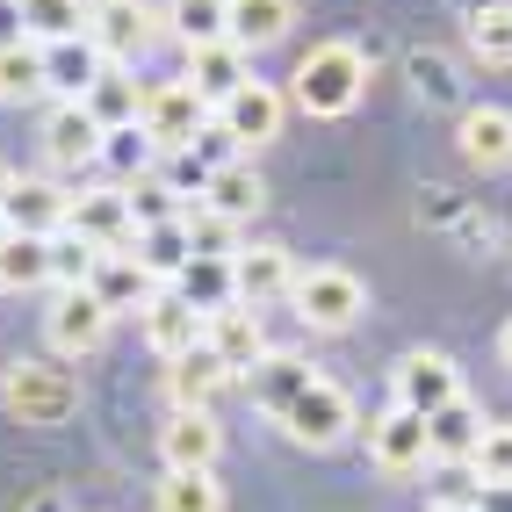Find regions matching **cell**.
<instances>
[{
	"mask_svg": "<svg viewBox=\"0 0 512 512\" xmlns=\"http://www.w3.org/2000/svg\"><path fill=\"white\" fill-rule=\"evenodd\" d=\"M361 87H368L361 44H318V51H303L296 73H289V101L303 116H347L361 101Z\"/></svg>",
	"mask_w": 512,
	"mask_h": 512,
	"instance_id": "obj_1",
	"label": "cell"
},
{
	"mask_svg": "<svg viewBox=\"0 0 512 512\" xmlns=\"http://www.w3.org/2000/svg\"><path fill=\"white\" fill-rule=\"evenodd\" d=\"M289 303H296V318L311 325V332H354L361 311H368V282L354 275V267H296V282H289Z\"/></svg>",
	"mask_w": 512,
	"mask_h": 512,
	"instance_id": "obj_2",
	"label": "cell"
},
{
	"mask_svg": "<svg viewBox=\"0 0 512 512\" xmlns=\"http://www.w3.org/2000/svg\"><path fill=\"white\" fill-rule=\"evenodd\" d=\"M0 404H8L15 426H65L80 412V383L58 361H15L0 375Z\"/></svg>",
	"mask_w": 512,
	"mask_h": 512,
	"instance_id": "obj_3",
	"label": "cell"
},
{
	"mask_svg": "<svg viewBox=\"0 0 512 512\" xmlns=\"http://www.w3.org/2000/svg\"><path fill=\"white\" fill-rule=\"evenodd\" d=\"M455 397H462V368H455V354H440V347H412L390 368V404H404V412H419V419L448 412Z\"/></svg>",
	"mask_w": 512,
	"mask_h": 512,
	"instance_id": "obj_4",
	"label": "cell"
},
{
	"mask_svg": "<svg viewBox=\"0 0 512 512\" xmlns=\"http://www.w3.org/2000/svg\"><path fill=\"white\" fill-rule=\"evenodd\" d=\"M282 123H289V94H282V87H267V80H246L231 101H217V130L231 138V152H260V145H275V138H282Z\"/></svg>",
	"mask_w": 512,
	"mask_h": 512,
	"instance_id": "obj_5",
	"label": "cell"
},
{
	"mask_svg": "<svg viewBox=\"0 0 512 512\" xmlns=\"http://www.w3.org/2000/svg\"><path fill=\"white\" fill-rule=\"evenodd\" d=\"M210 101H202L188 80H159V87H145V130H152V145L159 152H188L195 138H202V130H210Z\"/></svg>",
	"mask_w": 512,
	"mask_h": 512,
	"instance_id": "obj_6",
	"label": "cell"
},
{
	"mask_svg": "<svg viewBox=\"0 0 512 512\" xmlns=\"http://www.w3.org/2000/svg\"><path fill=\"white\" fill-rule=\"evenodd\" d=\"M109 325H116V311L94 289H58L51 311H44V339H51V354H65V361L94 354L101 339H109Z\"/></svg>",
	"mask_w": 512,
	"mask_h": 512,
	"instance_id": "obj_7",
	"label": "cell"
},
{
	"mask_svg": "<svg viewBox=\"0 0 512 512\" xmlns=\"http://www.w3.org/2000/svg\"><path fill=\"white\" fill-rule=\"evenodd\" d=\"M282 433L296 440V448H339V440L354 433V397L318 375V383H311V390H303L289 412H282Z\"/></svg>",
	"mask_w": 512,
	"mask_h": 512,
	"instance_id": "obj_8",
	"label": "cell"
},
{
	"mask_svg": "<svg viewBox=\"0 0 512 512\" xmlns=\"http://www.w3.org/2000/svg\"><path fill=\"white\" fill-rule=\"evenodd\" d=\"M159 8H145V0H94V15H87V44L109 58V65H130L152 37H159Z\"/></svg>",
	"mask_w": 512,
	"mask_h": 512,
	"instance_id": "obj_9",
	"label": "cell"
},
{
	"mask_svg": "<svg viewBox=\"0 0 512 512\" xmlns=\"http://www.w3.org/2000/svg\"><path fill=\"white\" fill-rule=\"evenodd\" d=\"M368 462L383 469V476H412V469H426V462H433L426 419H419V412H404V404L375 412V419H368Z\"/></svg>",
	"mask_w": 512,
	"mask_h": 512,
	"instance_id": "obj_10",
	"label": "cell"
},
{
	"mask_svg": "<svg viewBox=\"0 0 512 512\" xmlns=\"http://www.w3.org/2000/svg\"><path fill=\"white\" fill-rule=\"evenodd\" d=\"M138 332H145V347H152L159 361H181V354H195V347H202L210 318H202L181 289H159V296L145 303V311H138Z\"/></svg>",
	"mask_w": 512,
	"mask_h": 512,
	"instance_id": "obj_11",
	"label": "cell"
},
{
	"mask_svg": "<svg viewBox=\"0 0 512 512\" xmlns=\"http://www.w3.org/2000/svg\"><path fill=\"white\" fill-rule=\"evenodd\" d=\"M65 231H80L87 246H101V253H123L130 238H138V217H130V188H80V195H73V217H65Z\"/></svg>",
	"mask_w": 512,
	"mask_h": 512,
	"instance_id": "obj_12",
	"label": "cell"
},
{
	"mask_svg": "<svg viewBox=\"0 0 512 512\" xmlns=\"http://www.w3.org/2000/svg\"><path fill=\"white\" fill-rule=\"evenodd\" d=\"M101 138H109V130L87 116V101H51V116H44V159L58 166V174L94 166L101 159Z\"/></svg>",
	"mask_w": 512,
	"mask_h": 512,
	"instance_id": "obj_13",
	"label": "cell"
},
{
	"mask_svg": "<svg viewBox=\"0 0 512 512\" xmlns=\"http://www.w3.org/2000/svg\"><path fill=\"white\" fill-rule=\"evenodd\" d=\"M202 347H210L231 375H253V368L267 361L260 311H253V303H224V311H210V332H202Z\"/></svg>",
	"mask_w": 512,
	"mask_h": 512,
	"instance_id": "obj_14",
	"label": "cell"
},
{
	"mask_svg": "<svg viewBox=\"0 0 512 512\" xmlns=\"http://www.w3.org/2000/svg\"><path fill=\"white\" fill-rule=\"evenodd\" d=\"M217 455H224L217 412H166V426H159V462L166 469H217Z\"/></svg>",
	"mask_w": 512,
	"mask_h": 512,
	"instance_id": "obj_15",
	"label": "cell"
},
{
	"mask_svg": "<svg viewBox=\"0 0 512 512\" xmlns=\"http://www.w3.org/2000/svg\"><path fill=\"white\" fill-rule=\"evenodd\" d=\"M289 282H296V260H289V246H275V238H260V246H238V260H231V289H238V303H275V296H289Z\"/></svg>",
	"mask_w": 512,
	"mask_h": 512,
	"instance_id": "obj_16",
	"label": "cell"
},
{
	"mask_svg": "<svg viewBox=\"0 0 512 512\" xmlns=\"http://www.w3.org/2000/svg\"><path fill=\"white\" fill-rule=\"evenodd\" d=\"M65 217H73V195H65L58 181H15V195H8V210H0V231H29V238H51V231H65Z\"/></svg>",
	"mask_w": 512,
	"mask_h": 512,
	"instance_id": "obj_17",
	"label": "cell"
},
{
	"mask_svg": "<svg viewBox=\"0 0 512 512\" xmlns=\"http://www.w3.org/2000/svg\"><path fill=\"white\" fill-rule=\"evenodd\" d=\"M455 145H462L469 166H484V174L512 166V109H498V101H476V109H462Z\"/></svg>",
	"mask_w": 512,
	"mask_h": 512,
	"instance_id": "obj_18",
	"label": "cell"
},
{
	"mask_svg": "<svg viewBox=\"0 0 512 512\" xmlns=\"http://www.w3.org/2000/svg\"><path fill=\"white\" fill-rule=\"evenodd\" d=\"M289 29H296V0H231V8H224V37L246 58L253 51H275Z\"/></svg>",
	"mask_w": 512,
	"mask_h": 512,
	"instance_id": "obj_19",
	"label": "cell"
},
{
	"mask_svg": "<svg viewBox=\"0 0 512 512\" xmlns=\"http://www.w3.org/2000/svg\"><path fill=\"white\" fill-rule=\"evenodd\" d=\"M238 375L210 354V347H195V354H181V361H166V397H174V412H210L217 404V390H231Z\"/></svg>",
	"mask_w": 512,
	"mask_h": 512,
	"instance_id": "obj_20",
	"label": "cell"
},
{
	"mask_svg": "<svg viewBox=\"0 0 512 512\" xmlns=\"http://www.w3.org/2000/svg\"><path fill=\"white\" fill-rule=\"evenodd\" d=\"M318 383V368L311 361H303V354H282V347H267V361L246 375V390H253V404H260V412H289V404L303 397V390H311Z\"/></svg>",
	"mask_w": 512,
	"mask_h": 512,
	"instance_id": "obj_21",
	"label": "cell"
},
{
	"mask_svg": "<svg viewBox=\"0 0 512 512\" xmlns=\"http://www.w3.org/2000/svg\"><path fill=\"white\" fill-rule=\"evenodd\" d=\"M202 202H210L217 217H231V224H253L267 210V181H260L253 159H224L210 174V188H202Z\"/></svg>",
	"mask_w": 512,
	"mask_h": 512,
	"instance_id": "obj_22",
	"label": "cell"
},
{
	"mask_svg": "<svg viewBox=\"0 0 512 512\" xmlns=\"http://www.w3.org/2000/svg\"><path fill=\"white\" fill-rule=\"evenodd\" d=\"M181 80L217 109V101H231L238 87L253 80V58L238 51V44H202V51H188V73H181Z\"/></svg>",
	"mask_w": 512,
	"mask_h": 512,
	"instance_id": "obj_23",
	"label": "cell"
},
{
	"mask_svg": "<svg viewBox=\"0 0 512 512\" xmlns=\"http://www.w3.org/2000/svg\"><path fill=\"white\" fill-rule=\"evenodd\" d=\"M87 289L109 303V311H145V303L159 296V282L138 267V253H130V246H123V253H101L94 275H87Z\"/></svg>",
	"mask_w": 512,
	"mask_h": 512,
	"instance_id": "obj_24",
	"label": "cell"
},
{
	"mask_svg": "<svg viewBox=\"0 0 512 512\" xmlns=\"http://www.w3.org/2000/svg\"><path fill=\"white\" fill-rule=\"evenodd\" d=\"M109 73V58H101L87 37H73V44H44V87L58 94V101H87V87Z\"/></svg>",
	"mask_w": 512,
	"mask_h": 512,
	"instance_id": "obj_25",
	"label": "cell"
},
{
	"mask_svg": "<svg viewBox=\"0 0 512 512\" xmlns=\"http://www.w3.org/2000/svg\"><path fill=\"white\" fill-rule=\"evenodd\" d=\"M484 412H476V404L469 397H455L448 404V412H433L426 419V440H433V462H462L469 469V455H476V440H484Z\"/></svg>",
	"mask_w": 512,
	"mask_h": 512,
	"instance_id": "obj_26",
	"label": "cell"
},
{
	"mask_svg": "<svg viewBox=\"0 0 512 512\" xmlns=\"http://www.w3.org/2000/svg\"><path fill=\"white\" fill-rule=\"evenodd\" d=\"M224 8L231 0H166L159 22H166V37H174L181 51H202V44H231L224 37Z\"/></svg>",
	"mask_w": 512,
	"mask_h": 512,
	"instance_id": "obj_27",
	"label": "cell"
},
{
	"mask_svg": "<svg viewBox=\"0 0 512 512\" xmlns=\"http://www.w3.org/2000/svg\"><path fill=\"white\" fill-rule=\"evenodd\" d=\"M94 0H22V37L29 44H73L87 37Z\"/></svg>",
	"mask_w": 512,
	"mask_h": 512,
	"instance_id": "obj_28",
	"label": "cell"
},
{
	"mask_svg": "<svg viewBox=\"0 0 512 512\" xmlns=\"http://www.w3.org/2000/svg\"><path fill=\"white\" fill-rule=\"evenodd\" d=\"M130 253H138V267L152 282H181V267L195 260V246H188V224L174 217V224H152V231H138L130 238Z\"/></svg>",
	"mask_w": 512,
	"mask_h": 512,
	"instance_id": "obj_29",
	"label": "cell"
},
{
	"mask_svg": "<svg viewBox=\"0 0 512 512\" xmlns=\"http://www.w3.org/2000/svg\"><path fill=\"white\" fill-rule=\"evenodd\" d=\"M51 282V238L0 231V289H44Z\"/></svg>",
	"mask_w": 512,
	"mask_h": 512,
	"instance_id": "obj_30",
	"label": "cell"
},
{
	"mask_svg": "<svg viewBox=\"0 0 512 512\" xmlns=\"http://www.w3.org/2000/svg\"><path fill=\"white\" fill-rule=\"evenodd\" d=\"M87 116L101 123V130H123V123H138L145 116V94H138V80L123 73V65H109L94 87H87Z\"/></svg>",
	"mask_w": 512,
	"mask_h": 512,
	"instance_id": "obj_31",
	"label": "cell"
},
{
	"mask_svg": "<svg viewBox=\"0 0 512 512\" xmlns=\"http://www.w3.org/2000/svg\"><path fill=\"white\" fill-rule=\"evenodd\" d=\"M159 159H166V152L152 145L145 123H123V130H109V138H101V166H109V174H123V181H152Z\"/></svg>",
	"mask_w": 512,
	"mask_h": 512,
	"instance_id": "obj_32",
	"label": "cell"
},
{
	"mask_svg": "<svg viewBox=\"0 0 512 512\" xmlns=\"http://www.w3.org/2000/svg\"><path fill=\"white\" fill-rule=\"evenodd\" d=\"M159 512H224L217 469H166L159 476Z\"/></svg>",
	"mask_w": 512,
	"mask_h": 512,
	"instance_id": "obj_33",
	"label": "cell"
},
{
	"mask_svg": "<svg viewBox=\"0 0 512 512\" xmlns=\"http://www.w3.org/2000/svg\"><path fill=\"white\" fill-rule=\"evenodd\" d=\"M37 94H51L44 87V44H0V101L22 109Z\"/></svg>",
	"mask_w": 512,
	"mask_h": 512,
	"instance_id": "obj_34",
	"label": "cell"
},
{
	"mask_svg": "<svg viewBox=\"0 0 512 512\" xmlns=\"http://www.w3.org/2000/svg\"><path fill=\"white\" fill-rule=\"evenodd\" d=\"M469 51L484 65H512V0H484L469 8Z\"/></svg>",
	"mask_w": 512,
	"mask_h": 512,
	"instance_id": "obj_35",
	"label": "cell"
},
{
	"mask_svg": "<svg viewBox=\"0 0 512 512\" xmlns=\"http://www.w3.org/2000/svg\"><path fill=\"white\" fill-rule=\"evenodd\" d=\"M174 289L195 303L202 318H210V311H224V303H238V289H231V260H188Z\"/></svg>",
	"mask_w": 512,
	"mask_h": 512,
	"instance_id": "obj_36",
	"label": "cell"
},
{
	"mask_svg": "<svg viewBox=\"0 0 512 512\" xmlns=\"http://www.w3.org/2000/svg\"><path fill=\"white\" fill-rule=\"evenodd\" d=\"M181 224H188V246H195V260H238V224H231V217H217L210 202H188V210H181Z\"/></svg>",
	"mask_w": 512,
	"mask_h": 512,
	"instance_id": "obj_37",
	"label": "cell"
},
{
	"mask_svg": "<svg viewBox=\"0 0 512 512\" xmlns=\"http://www.w3.org/2000/svg\"><path fill=\"white\" fill-rule=\"evenodd\" d=\"M101 246H87L80 231H51V289H87Z\"/></svg>",
	"mask_w": 512,
	"mask_h": 512,
	"instance_id": "obj_38",
	"label": "cell"
},
{
	"mask_svg": "<svg viewBox=\"0 0 512 512\" xmlns=\"http://www.w3.org/2000/svg\"><path fill=\"white\" fill-rule=\"evenodd\" d=\"M469 469H476V484H512V426H505V419L484 426V440H476Z\"/></svg>",
	"mask_w": 512,
	"mask_h": 512,
	"instance_id": "obj_39",
	"label": "cell"
},
{
	"mask_svg": "<svg viewBox=\"0 0 512 512\" xmlns=\"http://www.w3.org/2000/svg\"><path fill=\"white\" fill-rule=\"evenodd\" d=\"M412 80H419V94H448V73H440V58H412Z\"/></svg>",
	"mask_w": 512,
	"mask_h": 512,
	"instance_id": "obj_40",
	"label": "cell"
},
{
	"mask_svg": "<svg viewBox=\"0 0 512 512\" xmlns=\"http://www.w3.org/2000/svg\"><path fill=\"white\" fill-rule=\"evenodd\" d=\"M476 512H512V484H484V498H476Z\"/></svg>",
	"mask_w": 512,
	"mask_h": 512,
	"instance_id": "obj_41",
	"label": "cell"
},
{
	"mask_svg": "<svg viewBox=\"0 0 512 512\" xmlns=\"http://www.w3.org/2000/svg\"><path fill=\"white\" fill-rule=\"evenodd\" d=\"M15 181H22V174H15L8 159H0V210H8V195H15Z\"/></svg>",
	"mask_w": 512,
	"mask_h": 512,
	"instance_id": "obj_42",
	"label": "cell"
},
{
	"mask_svg": "<svg viewBox=\"0 0 512 512\" xmlns=\"http://www.w3.org/2000/svg\"><path fill=\"white\" fill-rule=\"evenodd\" d=\"M498 361H505V368H512V318H505V325H498Z\"/></svg>",
	"mask_w": 512,
	"mask_h": 512,
	"instance_id": "obj_43",
	"label": "cell"
},
{
	"mask_svg": "<svg viewBox=\"0 0 512 512\" xmlns=\"http://www.w3.org/2000/svg\"><path fill=\"white\" fill-rule=\"evenodd\" d=\"M426 512H476V505H455V498H440V505H426Z\"/></svg>",
	"mask_w": 512,
	"mask_h": 512,
	"instance_id": "obj_44",
	"label": "cell"
}]
</instances>
